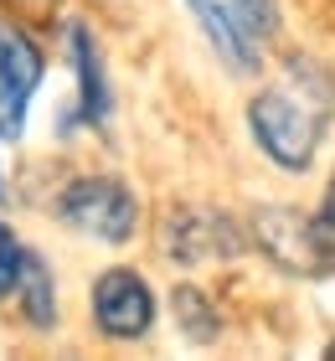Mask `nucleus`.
Returning <instances> with one entry per match:
<instances>
[{
  "instance_id": "obj_1",
  "label": "nucleus",
  "mask_w": 335,
  "mask_h": 361,
  "mask_svg": "<svg viewBox=\"0 0 335 361\" xmlns=\"http://www.w3.org/2000/svg\"><path fill=\"white\" fill-rule=\"evenodd\" d=\"M330 98H310L289 93V88H268L253 98L248 109V124H253V140L268 160H279L284 171H305L315 160V145H320V119H325Z\"/></svg>"
},
{
  "instance_id": "obj_2",
  "label": "nucleus",
  "mask_w": 335,
  "mask_h": 361,
  "mask_svg": "<svg viewBox=\"0 0 335 361\" xmlns=\"http://www.w3.org/2000/svg\"><path fill=\"white\" fill-rule=\"evenodd\" d=\"M258 243L268 248L274 264H284L289 274H305V279H325L335 274V180L325 191L320 212H289V207H274L258 217Z\"/></svg>"
},
{
  "instance_id": "obj_3",
  "label": "nucleus",
  "mask_w": 335,
  "mask_h": 361,
  "mask_svg": "<svg viewBox=\"0 0 335 361\" xmlns=\"http://www.w3.org/2000/svg\"><path fill=\"white\" fill-rule=\"evenodd\" d=\"M57 212H62L67 227H78V233H88V238H104V243H124L134 233V222H140L134 196L109 176L73 180V186L57 196Z\"/></svg>"
},
{
  "instance_id": "obj_4",
  "label": "nucleus",
  "mask_w": 335,
  "mask_h": 361,
  "mask_svg": "<svg viewBox=\"0 0 335 361\" xmlns=\"http://www.w3.org/2000/svg\"><path fill=\"white\" fill-rule=\"evenodd\" d=\"M93 320L114 341H140L155 325V294L134 269H109L93 284Z\"/></svg>"
},
{
  "instance_id": "obj_5",
  "label": "nucleus",
  "mask_w": 335,
  "mask_h": 361,
  "mask_svg": "<svg viewBox=\"0 0 335 361\" xmlns=\"http://www.w3.org/2000/svg\"><path fill=\"white\" fill-rule=\"evenodd\" d=\"M42 83V57L21 31H0V140H16L26 129L31 93Z\"/></svg>"
},
{
  "instance_id": "obj_6",
  "label": "nucleus",
  "mask_w": 335,
  "mask_h": 361,
  "mask_svg": "<svg viewBox=\"0 0 335 361\" xmlns=\"http://www.w3.org/2000/svg\"><path fill=\"white\" fill-rule=\"evenodd\" d=\"M191 6V16L201 21V31L212 37V47L222 52L232 68H258V52H253V31L243 26V16L227 6V0H186Z\"/></svg>"
},
{
  "instance_id": "obj_7",
  "label": "nucleus",
  "mask_w": 335,
  "mask_h": 361,
  "mask_svg": "<svg viewBox=\"0 0 335 361\" xmlns=\"http://www.w3.org/2000/svg\"><path fill=\"white\" fill-rule=\"evenodd\" d=\"M67 42H73V68H78V93H83V104H78V119L83 124H104L109 119V78H104V62H98L93 52V37H88V26L73 21L67 26Z\"/></svg>"
},
{
  "instance_id": "obj_8",
  "label": "nucleus",
  "mask_w": 335,
  "mask_h": 361,
  "mask_svg": "<svg viewBox=\"0 0 335 361\" xmlns=\"http://www.w3.org/2000/svg\"><path fill=\"white\" fill-rule=\"evenodd\" d=\"M232 248V227L217 217H176L171 222V253L176 258H212Z\"/></svg>"
},
{
  "instance_id": "obj_9",
  "label": "nucleus",
  "mask_w": 335,
  "mask_h": 361,
  "mask_svg": "<svg viewBox=\"0 0 335 361\" xmlns=\"http://www.w3.org/2000/svg\"><path fill=\"white\" fill-rule=\"evenodd\" d=\"M21 305H26L31 325H52V315H57L52 274H47V264H42L37 253H26V264H21Z\"/></svg>"
},
{
  "instance_id": "obj_10",
  "label": "nucleus",
  "mask_w": 335,
  "mask_h": 361,
  "mask_svg": "<svg viewBox=\"0 0 335 361\" xmlns=\"http://www.w3.org/2000/svg\"><path fill=\"white\" fill-rule=\"evenodd\" d=\"M176 320H181V331L191 341H212L217 336V310L207 305L201 289H186V284L176 289Z\"/></svg>"
},
{
  "instance_id": "obj_11",
  "label": "nucleus",
  "mask_w": 335,
  "mask_h": 361,
  "mask_svg": "<svg viewBox=\"0 0 335 361\" xmlns=\"http://www.w3.org/2000/svg\"><path fill=\"white\" fill-rule=\"evenodd\" d=\"M21 264H26V248L16 243L11 227L0 222V300H6V294L21 284Z\"/></svg>"
},
{
  "instance_id": "obj_12",
  "label": "nucleus",
  "mask_w": 335,
  "mask_h": 361,
  "mask_svg": "<svg viewBox=\"0 0 335 361\" xmlns=\"http://www.w3.org/2000/svg\"><path fill=\"white\" fill-rule=\"evenodd\" d=\"M227 6L243 16V26L253 31V37H268V31L279 26V11H274V0H227Z\"/></svg>"
},
{
  "instance_id": "obj_13",
  "label": "nucleus",
  "mask_w": 335,
  "mask_h": 361,
  "mask_svg": "<svg viewBox=\"0 0 335 361\" xmlns=\"http://www.w3.org/2000/svg\"><path fill=\"white\" fill-rule=\"evenodd\" d=\"M330 356H335V346H330Z\"/></svg>"
}]
</instances>
